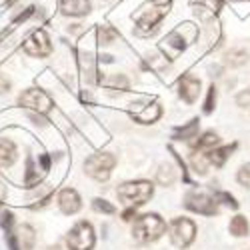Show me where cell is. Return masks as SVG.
<instances>
[{
    "mask_svg": "<svg viewBox=\"0 0 250 250\" xmlns=\"http://www.w3.org/2000/svg\"><path fill=\"white\" fill-rule=\"evenodd\" d=\"M172 6V0H146L138 12L132 16L134 22H136V34L138 36H150L156 32V24L162 22L164 16L168 14Z\"/></svg>",
    "mask_w": 250,
    "mask_h": 250,
    "instance_id": "cell-1",
    "label": "cell"
},
{
    "mask_svg": "<svg viewBox=\"0 0 250 250\" xmlns=\"http://www.w3.org/2000/svg\"><path fill=\"white\" fill-rule=\"evenodd\" d=\"M196 36H198L196 26H192V24H182L180 28L172 30V32L160 42V52H162L166 58H168V60H176V58L184 52L186 44H190Z\"/></svg>",
    "mask_w": 250,
    "mask_h": 250,
    "instance_id": "cell-2",
    "label": "cell"
},
{
    "mask_svg": "<svg viewBox=\"0 0 250 250\" xmlns=\"http://www.w3.org/2000/svg\"><path fill=\"white\" fill-rule=\"evenodd\" d=\"M166 230V222L158 214H144L134 220L132 226V236L140 244H148L158 240Z\"/></svg>",
    "mask_w": 250,
    "mask_h": 250,
    "instance_id": "cell-3",
    "label": "cell"
},
{
    "mask_svg": "<svg viewBox=\"0 0 250 250\" xmlns=\"http://www.w3.org/2000/svg\"><path fill=\"white\" fill-rule=\"evenodd\" d=\"M118 198L128 204V206H140L146 204L152 194H154V186L148 180H134V182H124L122 186H118L116 190Z\"/></svg>",
    "mask_w": 250,
    "mask_h": 250,
    "instance_id": "cell-4",
    "label": "cell"
},
{
    "mask_svg": "<svg viewBox=\"0 0 250 250\" xmlns=\"http://www.w3.org/2000/svg\"><path fill=\"white\" fill-rule=\"evenodd\" d=\"M116 166V156L110 154V152H98V154H92L86 158L84 162V170L90 178L98 180V182H104L110 178V172Z\"/></svg>",
    "mask_w": 250,
    "mask_h": 250,
    "instance_id": "cell-5",
    "label": "cell"
},
{
    "mask_svg": "<svg viewBox=\"0 0 250 250\" xmlns=\"http://www.w3.org/2000/svg\"><path fill=\"white\" fill-rule=\"evenodd\" d=\"M94 228L90 222H78L68 232L66 244L70 250H92L94 248Z\"/></svg>",
    "mask_w": 250,
    "mask_h": 250,
    "instance_id": "cell-6",
    "label": "cell"
},
{
    "mask_svg": "<svg viewBox=\"0 0 250 250\" xmlns=\"http://www.w3.org/2000/svg\"><path fill=\"white\" fill-rule=\"evenodd\" d=\"M18 104H20V106H24V108H28V110L38 112V114H46L54 106L52 98L44 90H38V88L24 90L22 94L18 96Z\"/></svg>",
    "mask_w": 250,
    "mask_h": 250,
    "instance_id": "cell-7",
    "label": "cell"
},
{
    "mask_svg": "<svg viewBox=\"0 0 250 250\" xmlns=\"http://www.w3.org/2000/svg\"><path fill=\"white\" fill-rule=\"evenodd\" d=\"M22 50L28 54V56H34V58H44V56H50L52 54V42H50V36L46 34V30L38 28L34 30L22 44Z\"/></svg>",
    "mask_w": 250,
    "mask_h": 250,
    "instance_id": "cell-8",
    "label": "cell"
},
{
    "mask_svg": "<svg viewBox=\"0 0 250 250\" xmlns=\"http://www.w3.org/2000/svg\"><path fill=\"white\" fill-rule=\"evenodd\" d=\"M196 236V226L188 218H174L170 224V240L176 248H186Z\"/></svg>",
    "mask_w": 250,
    "mask_h": 250,
    "instance_id": "cell-9",
    "label": "cell"
},
{
    "mask_svg": "<svg viewBox=\"0 0 250 250\" xmlns=\"http://www.w3.org/2000/svg\"><path fill=\"white\" fill-rule=\"evenodd\" d=\"M186 208L192 212H198V214H204V216H214L218 212V206H216V200L208 194H200V192H190L186 196Z\"/></svg>",
    "mask_w": 250,
    "mask_h": 250,
    "instance_id": "cell-10",
    "label": "cell"
},
{
    "mask_svg": "<svg viewBox=\"0 0 250 250\" xmlns=\"http://www.w3.org/2000/svg\"><path fill=\"white\" fill-rule=\"evenodd\" d=\"M178 92H180L184 102L194 104L198 100V94H200V80L196 76H192V74L180 76V80H178Z\"/></svg>",
    "mask_w": 250,
    "mask_h": 250,
    "instance_id": "cell-11",
    "label": "cell"
},
{
    "mask_svg": "<svg viewBox=\"0 0 250 250\" xmlns=\"http://www.w3.org/2000/svg\"><path fill=\"white\" fill-rule=\"evenodd\" d=\"M92 10L90 0H62L60 12L64 16H86Z\"/></svg>",
    "mask_w": 250,
    "mask_h": 250,
    "instance_id": "cell-12",
    "label": "cell"
},
{
    "mask_svg": "<svg viewBox=\"0 0 250 250\" xmlns=\"http://www.w3.org/2000/svg\"><path fill=\"white\" fill-rule=\"evenodd\" d=\"M58 204H60V210L64 214H74L80 210V196L74 188H64L58 196Z\"/></svg>",
    "mask_w": 250,
    "mask_h": 250,
    "instance_id": "cell-13",
    "label": "cell"
},
{
    "mask_svg": "<svg viewBox=\"0 0 250 250\" xmlns=\"http://www.w3.org/2000/svg\"><path fill=\"white\" fill-rule=\"evenodd\" d=\"M16 144L10 138H2L0 136V170H6L14 164L16 160Z\"/></svg>",
    "mask_w": 250,
    "mask_h": 250,
    "instance_id": "cell-14",
    "label": "cell"
},
{
    "mask_svg": "<svg viewBox=\"0 0 250 250\" xmlns=\"http://www.w3.org/2000/svg\"><path fill=\"white\" fill-rule=\"evenodd\" d=\"M160 116H162L160 104L152 102V104H146V106H144L140 112H136V114H134V120L140 122V124H152V122H156Z\"/></svg>",
    "mask_w": 250,
    "mask_h": 250,
    "instance_id": "cell-15",
    "label": "cell"
},
{
    "mask_svg": "<svg viewBox=\"0 0 250 250\" xmlns=\"http://www.w3.org/2000/svg\"><path fill=\"white\" fill-rule=\"evenodd\" d=\"M18 246L22 250H32L34 248V242H36V234H34V228L30 224H22L18 228Z\"/></svg>",
    "mask_w": 250,
    "mask_h": 250,
    "instance_id": "cell-16",
    "label": "cell"
},
{
    "mask_svg": "<svg viewBox=\"0 0 250 250\" xmlns=\"http://www.w3.org/2000/svg\"><path fill=\"white\" fill-rule=\"evenodd\" d=\"M236 146H238V144L234 142V144H230V146L214 148L210 154H208V162H210V164H214L216 168H222V166H224V162L228 160V156H230V154L236 150Z\"/></svg>",
    "mask_w": 250,
    "mask_h": 250,
    "instance_id": "cell-17",
    "label": "cell"
},
{
    "mask_svg": "<svg viewBox=\"0 0 250 250\" xmlns=\"http://www.w3.org/2000/svg\"><path fill=\"white\" fill-rule=\"evenodd\" d=\"M196 134H198V118L190 120L188 124H184V126H178V128L174 130V138H176V140H192V138H196Z\"/></svg>",
    "mask_w": 250,
    "mask_h": 250,
    "instance_id": "cell-18",
    "label": "cell"
},
{
    "mask_svg": "<svg viewBox=\"0 0 250 250\" xmlns=\"http://www.w3.org/2000/svg\"><path fill=\"white\" fill-rule=\"evenodd\" d=\"M96 36H98V42H100L102 46H106V44H112L114 40L118 38V32H116V28H112L110 24H102V26H98V30H96Z\"/></svg>",
    "mask_w": 250,
    "mask_h": 250,
    "instance_id": "cell-19",
    "label": "cell"
},
{
    "mask_svg": "<svg viewBox=\"0 0 250 250\" xmlns=\"http://www.w3.org/2000/svg\"><path fill=\"white\" fill-rule=\"evenodd\" d=\"M156 178H158V182H160L162 186H170V184L176 180V170L172 168L170 164H162L160 170H158V174H156Z\"/></svg>",
    "mask_w": 250,
    "mask_h": 250,
    "instance_id": "cell-20",
    "label": "cell"
},
{
    "mask_svg": "<svg viewBox=\"0 0 250 250\" xmlns=\"http://www.w3.org/2000/svg\"><path fill=\"white\" fill-rule=\"evenodd\" d=\"M218 142H220V138H218L216 132H204L202 138H198V140L194 142V146H196L198 150H206V148H214Z\"/></svg>",
    "mask_w": 250,
    "mask_h": 250,
    "instance_id": "cell-21",
    "label": "cell"
},
{
    "mask_svg": "<svg viewBox=\"0 0 250 250\" xmlns=\"http://www.w3.org/2000/svg\"><path fill=\"white\" fill-rule=\"evenodd\" d=\"M40 182V174H38V168L32 158L26 160V174H24V184L28 186V188H32V186H36Z\"/></svg>",
    "mask_w": 250,
    "mask_h": 250,
    "instance_id": "cell-22",
    "label": "cell"
},
{
    "mask_svg": "<svg viewBox=\"0 0 250 250\" xmlns=\"http://www.w3.org/2000/svg\"><path fill=\"white\" fill-rule=\"evenodd\" d=\"M230 234H234L238 238L248 234V220L244 216H234L230 220Z\"/></svg>",
    "mask_w": 250,
    "mask_h": 250,
    "instance_id": "cell-23",
    "label": "cell"
},
{
    "mask_svg": "<svg viewBox=\"0 0 250 250\" xmlns=\"http://www.w3.org/2000/svg\"><path fill=\"white\" fill-rule=\"evenodd\" d=\"M222 6L224 0H196V8H200V12L206 10L208 14H216L218 10H222Z\"/></svg>",
    "mask_w": 250,
    "mask_h": 250,
    "instance_id": "cell-24",
    "label": "cell"
},
{
    "mask_svg": "<svg viewBox=\"0 0 250 250\" xmlns=\"http://www.w3.org/2000/svg\"><path fill=\"white\" fill-rule=\"evenodd\" d=\"M192 168L198 174H206V170H208V156L202 154V150H196L192 154Z\"/></svg>",
    "mask_w": 250,
    "mask_h": 250,
    "instance_id": "cell-25",
    "label": "cell"
},
{
    "mask_svg": "<svg viewBox=\"0 0 250 250\" xmlns=\"http://www.w3.org/2000/svg\"><path fill=\"white\" fill-rule=\"evenodd\" d=\"M226 58H228V64L242 66V64H246V60H248V52L246 50H230L226 54Z\"/></svg>",
    "mask_w": 250,
    "mask_h": 250,
    "instance_id": "cell-26",
    "label": "cell"
},
{
    "mask_svg": "<svg viewBox=\"0 0 250 250\" xmlns=\"http://www.w3.org/2000/svg\"><path fill=\"white\" fill-rule=\"evenodd\" d=\"M100 82L104 86H112V88H122L126 90L128 88V80L124 76H114V78H100Z\"/></svg>",
    "mask_w": 250,
    "mask_h": 250,
    "instance_id": "cell-27",
    "label": "cell"
},
{
    "mask_svg": "<svg viewBox=\"0 0 250 250\" xmlns=\"http://www.w3.org/2000/svg\"><path fill=\"white\" fill-rule=\"evenodd\" d=\"M92 206H94V210L104 212V214H114V212H116V208H114L108 200H104V198H94V200H92Z\"/></svg>",
    "mask_w": 250,
    "mask_h": 250,
    "instance_id": "cell-28",
    "label": "cell"
},
{
    "mask_svg": "<svg viewBox=\"0 0 250 250\" xmlns=\"http://www.w3.org/2000/svg\"><path fill=\"white\" fill-rule=\"evenodd\" d=\"M214 104H216V86L212 84L208 88V96H206V102H204V112L210 114L214 110Z\"/></svg>",
    "mask_w": 250,
    "mask_h": 250,
    "instance_id": "cell-29",
    "label": "cell"
},
{
    "mask_svg": "<svg viewBox=\"0 0 250 250\" xmlns=\"http://www.w3.org/2000/svg\"><path fill=\"white\" fill-rule=\"evenodd\" d=\"M214 200H216V202H224V204H228L230 208H234V210L238 208L236 198H234L232 194H228V192H216V194H214Z\"/></svg>",
    "mask_w": 250,
    "mask_h": 250,
    "instance_id": "cell-30",
    "label": "cell"
},
{
    "mask_svg": "<svg viewBox=\"0 0 250 250\" xmlns=\"http://www.w3.org/2000/svg\"><path fill=\"white\" fill-rule=\"evenodd\" d=\"M0 226H2V230H4V232L12 230V226H14V214H12L10 210L2 212V216H0Z\"/></svg>",
    "mask_w": 250,
    "mask_h": 250,
    "instance_id": "cell-31",
    "label": "cell"
},
{
    "mask_svg": "<svg viewBox=\"0 0 250 250\" xmlns=\"http://www.w3.org/2000/svg\"><path fill=\"white\" fill-rule=\"evenodd\" d=\"M238 182L242 186H246V188H250V164H244L238 170Z\"/></svg>",
    "mask_w": 250,
    "mask_h": 250,
    "instance_id": "cell-32",
    "label": "cell"
},
{
    "mask_svg": "<svg viewBox=\"0 0 250 250\" xmlns=\"http://www.w3.org/2000/svg\"><path fill=\"white\" fill-rule=\"evenodd\" d=\"M4 236H6V244H8V250H20V246H18V238H16L14 230H8Z\"/></svg>",
    "mask_w": 250,
    "mask_h": 250,
    "instance_id": "cell-33",
    "label": "cell"
},
{
    "mask_svg": "<svg viewBox=\"0 0 250 250\" xmlns=\"http://www.w3.org/2000/svg\"><path fill=\"white\" fill-rule=\"evenodd\" d=\"M236 104L238 106H250V90H242L236 96Z\"/></svg>",
    "mask_w": 250,
    "mask_h": 250,
    "instance_id": "cell-34",
    "label": "cell"
},
{
    "mask_svg": "<svg viewBox=\"0 0 250 250\" xmlns=\"http://www.w3.org/2000/svg\"><path fill=\"white\" fill-rule=\"evenodd\" d=\"M34 10H36L34 6H28V8H26L22 14H18V16L14 18V24H20V22H24V20H28V18L34 14Z\"/></svg>",
    "mask_w": 250,
    "mask_h": 250,
    "instance_id": "cell-35",
    "label": "cell"
},
{
    "mask_svg": "<svg viewBox=\"0 0 250 250\" xmlns=\"http://www.w3.org/2000/svg\"><path fill=\"white\" fill-rule=\"evenodd\" d=\"M40 166H42V172L50 170V156L48 154H40Z\"/></svg>",
    "mask_w": 250,
    "mask_h": 250,
    "instance_id": "cell-36",
    "label": "cell"
},
{
    "mask_svg": "<svg viewBox=\"0 0 250 250\" xmlns=\"http://www.w3.org/2000/svg\"><path fill=\"white\" fill-rule=\"evenodd\" d=\"M132 216H136V208L134 206L126 208V210L122 212V220H132Z\"/></svg>",
    "mask_w": 250,
    "mask_h": 250,
    "instance_id": "cell-37",
    "label": "cell"
},
{
    "mask_svg": "<svg viewBox=\"0 0 250 250\" xmlns=\"http://www.w3.org/2000/svg\"><path fill=\"white\" fill-rule=\"evenodd\" d=\"M6 198V188H4V186L2 184H0V206H2V200Z\"/></svg>",
    "mask_w": 250,
    "mask_h": 250,
    "instance_id": "cell-38",
    "label": "cell"
},
{
    "mask_svg": "<svg viewBox=\"0 0 250 250\" xmlns=\"http://www.w3.org/2000/svg\"><path fill=\"white\" fill-rule=\"evenodd\" d=\"M32 120H36V124H46V120L42 116H38V114H32Z\"/></svg>",
    "mask_w": 250,
    "mask_h": 250,
    "instance_id": "cell-39",
    "label": "cell"
},
{
    "mask_svg": "<svg viewBox=\"0 0 250 250\" xmlns=\"http://www.w3.org/2000/svg\"><path fill=\"white\" fill-rule=\"evenodd\" d=\"M14 2H16V0H6V6H12Z\"/></svg>",
    "mask_w": 250,
    "mask_h": 250,
    "instance_id": "cell-40",
    "label": "cell"
},
{
    "mask_svg": "<svg viewBox=\"0 0 250 250\" xmlns=\"http://www.w3.org/2000/svg\"><path fill=\"white\" fill-rule=\"evenodd\" d=\"M48 250H60V246H58V244H54V246H50Z\"/></svg>",
    "mask_w": 250,
    "mask_h": 250,
    "instance_id": "cell-41",
    "label": "cell"
}]
</instances>
